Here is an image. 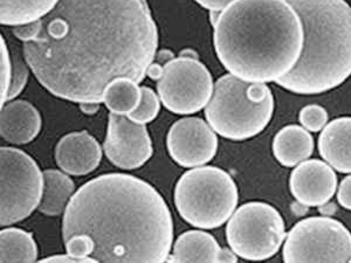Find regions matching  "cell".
<instances>
[{
  "instance_id": "cell-1",
  "label": "cell",
  "mask_w": 351,
  "mask_h": 263,
  "mask_svg": "<svg viewBox=\"0 0 351 263\" xmlns=\"http://www.w3.org/2000/svg\"><path fill=\"white\" fill-rule=\"evenodd\" d=\"M39 84L74 103H102L119 77L137 84L156 59L158 29L147 0H60L40 21L13 27Z\"/></svg>"
},
{
  "instance_id": "cell-2",
  "label": "cell",
  "mask_w": 351,
  "mask_h": 263,
  "mask_svg": "<svg viewBox=\"0 0 351 263\" xmlns=\"http://www.w3.org/2000/svg\"><path fill=\"white\" fill-rule=\"evenodd\" d=\"M173 220L152 184L107 173L84 184L68 203L62 240L86 262H168Z\"/></svg>"
},
{
  "instance_id": "cell-3",
  "label": "cell",
  "mask_w": 351,
  "mask_h": 263,
  "mask_svg": "<svg viewBox=\"0 0 351 263\" xmlns=\"http://www.w3.org/2000/svg\"><path fill=\"white\" fill-rule=\"evenodd\" d=\"M213 13L215 49L232 75L268 84L295 67L304 48V26L286 0H236Z\"/></svg>"
},
{
  "instance_id": "cell-4",
  "label": "cell",
  "mask_w": 351,
  "mask_h": 263,
  "mask_svg": "<svg viewBox=\"0 0 351 263\" xmlns=\"http://www.w3.org/2000/svg\"><path fill=\"white\" fill-rule=\"evenodd\" d=\"M304 26L295 67L276 84L298 95H319L351 76V6L346 0H286Z\"/></svg>"
},
{
  "instance_id": "cell-5",
  "label": "cell",
  "mask_w": 351,
  "mask_h": 263,
  "mask_svg": "<svg viewBox=\"0 0 351 263\" xmlns=\"http://www.w3.org/2000/svg\"><path fill=\"white\" fill-rule=\"evenodd\" d=\"M274 114V96L266 84L226 74L217 80L205 107V117L216 134L243 142L267 128Z\"/></svg>"
},
{
  "instance_id": "cell-6",
  "label": "cell",
  "mask_w": 351,
  "mask_h": 263,
  "mask_svg": "<svg viewBox=\"0 0 351 263\" xmlns=\"http://www.w3.org/2000/svg\"><path fill=\"white\" fill-rule=\"evenodd\" d=\"M173 197L176 210L186 223L200 229H215L236 211L239 191L223 168L198 166L183 173Z\"/></svg>"
},
{
  "instance_id": "cell-7",
  "label": "cell",
  "mask_w": 351,
  "mask_h": 263,
  "mask_svg": "<svg viewBox=\"0 0 351 263\" xmlns=\"http://www.w3.org/2000/svg\"><path fill=\"white\" fill-rule=\"evenodd\" d=\"M286 239L285 221L269 203H243L232 214L226 226V240L238 258L265 261L276 255Z\"/></svg>"
},
{
  "instance_id": "cell-8",
  "label": "cell",
  "mask_w": 351,
  "mask_h": 263,
  "mask_svg": "<svg viewBox=\"0 0 351 263\" xmlns=\"http://www.w3.org/2000/svg\"><path fill=\"white\" fill-rule=\"evenodd\" d=\"M0 226L21 223L40 205L44 172L31 155L21 149L0 148Z\"/></svg>"
},
{
  "instance_id": "cell-9",
  "label": "cell",
  "mask_w": 351,
  "mask_h": 263,
  "mask_svg": "<svg viewBox=\"0 0 351 263\" xmlns=\"http://www.w3.org/2000/svg\"><path fill=\"white\" fill-rule=\"evenodd\" d=\"M285 262H349L351 233L339 220L311 216L291 228L282 251Z\"/></svg>"
},
{
  "instance_id": "cell-10",
  "label": "cell",
  "mask_w": 351,
  "mask_h": 263,
  "mask_svg": "<svg viewBox=\"0 0 351 263\" xmlns=\"http://www.w3.org/2000/svg\"><path fill=\"white\" fill-rule=\"evenodd\" d=\"M208 67L197 58L180 56L164 64L157 92L164 107L176 115H192L208 105L213 94Z\"/></svg>"
},
{
  "instance_id": "cell-11",
  "label": "cell",
  "mask_w": 351,
  "mask_h": 263,
  "mask_svg": "<svg viewBox=\"0 0 351 263\" xmlns=\"http://www.w3.org/2000/svg\"><path fill=\"white\" fill-rule=\"evenodd\" d=\"M104 151L117 168L135 170L152 158L154 148L145 124L136 123L127 115L110 112Z\"/></svg>"
},
{
  "instance_id": "cell-12",
  "label": "cell",
  "mask_w": 351,
  "mask_h": 263,
  "mask_svg": "<svg viewBox=\"0 0 351 263\" xmlns=\"http://www.w3.org/2000/svg\"><path fill=\"white\" fill-rule=\"evenodd\" d=\"M169 155L185 168L210 163L218 150V137L199 117H185L172 124L167 136Z\"/></svg>"
},
{
  "instance_id": "cell-13",
  "label": "cell",
  "mask_w": 351,
  "mask_h": 263,
  "mask_svg": "<svg viewBox=\"0 0 351 263\" xmlns=\"http://www.w3.org/2000/svg\"><path fill=\"white\" fill-rule=\"evenodd\" d=\"M289 188L301 205L319 208L335 195L337 177L330 165L324 160H304L291 171Z\"/></svg>"
},
{
  "instance_id": "cell-14",
  "label": "cell",
  "mask_w": 351,
  "mask_h": 263,
  "mask_svg": "<svg viewBox=\"0 0 351 263\" xmlns=\"http://www.w3.org/2000/svg\"><path fill=\"white\" fill-rule=\"evenodd\" d=\"M54 155L61 171L80 177L99 168L102 148L94 136L84 130L64 135L56 144Z\"/></svg>"
},
{
  "instance_id": "cell-15",
  "label": "cell",
  "mask_w": 351,
  "mask_h": 263,
  "mask_svg": "<svg viewBox=\"0 0 351 263\" xmlns=\"http://www.w3.org/2000/svg\"><path fill=\"white\" fill-rule=\"evenodd\" d=\"M0 112V136L8 143H31L41 132L40 112L28 101H8Z\"/></svg>"
},
{
  "instance_id": "cell-16",
  "label": "cell",
  "mask_w": 351,
  "mask_h": 263,
  "mask_svg": "<svg viewBox=\"0 0 351 263\" xmlns=\"http://www.w3.org/2000/svg\"><path fill=\"white\" fill-rule=\"evenodd\" d=\"M238 256L221 248L215 236L203 231H188L178 236L168 262H237Z\"/></svg>"
},
{
  "instance_id": "cell-17",
  "label": "cell",
  "mask_w": 351,
  "mask_h": 263,
  "mask_svg": "<svg viewBox=\"0 0 351 263\" xmlns=\"http://www.w3.org/2000/svg\"><path fill=\"white\" fill-rule=\"evenodd\" d=\"M319 151L324 162L341 173H351V117L331 121L319 137Z\"/></svg>"
},
{
  "instance_id": "cell-18",
  "label": "cell",
  "mask_w": 351,
  "mask_h": 263,
  "mask_svg": "<svg viewBox=\"0 0 351 263\" xmlns=\"http://www.w3.org/2000/svg\"><path fill=\"white\" fill-rule=\"evenodd\" d=\"M314 138L307 129L291 124L281 129L273 140V155L281 165L295 168L314 152Z\"/></svg>"
},
{
  "instance_id": "cell-19",
  "label": "cell",
  "mask_w": 351,
  "mask_h": 263,
  "mask_svg": "<svg viewBox=\"0 0 351 263\" xmlns=\"http://www.w3.org/2000/svg\"><path fill=\"white\" fill-rule=\"evenodd\" d=\"M74 193L75 184L72 178L59 170H45L44 192L38 210L45 216H61Z\"/></svg>"
},
{
  "instance_id": "cell-20",
  "label": "cell",
  "mask_w": 351,
  "mask_h": 263,
  "mask_svg": "<svg viewBox=\"0 0 351 263\" xmlns=\"http://www.w3.org/2000/svg\"><path fill=\"white\" fill-rule=\"evenodd\" d=\"M60 0H0V23L3 26H21L40 21Z\"/></svg>"
},
{
  "instance_id": "cell-21",
  "label": "cell",
  "mask_w": 351,
  "mask_h": 263,
  "mask_svg": "<svg viewBox=\"0 0 351 263\" xmlns=\"http://www.w3.org/2000/svg\"><path fill=\"white\" fill-rule=\"evenodd\" d=\"M38 246L32 233L8 227L0 231V262H36Z\"/></svg>"
},
{
  "instance_id": "cell-22",
  "label": "cell",
  "mask_w": 351,
  "mask_h": 263,
  "mask_svg": "<svg viewBox=\"0 0 351 263\" xmlns=\"http://www.w3.org/2000/svg\"><path fill=\"white\" fill-rule=\"evenodd\" d=\"M141 101V87L128 77L112 80L104 89V102L110 112L129 115L135 110Z\"/></svg>"
},
{
  "instance_id": "cell-23",
  "label": "cell",
  "mask_w": 351,
  "mask_h": 263,
  "mask_svg": "<svg viewBox=\"0 0 351 263\" xmlns=\"http://www.w3.org/2000/svg\"><path fill=\"white\" fill-rule=\"evenodd\" d=\"M160 110V96L152 88L141 87V101L134 112L128 116L136 123L148 124L156 120Z\"/></svg>"
},
{
  "instance_id": "cell-24",
  "label": "cell",
  "mask_w": 351,
  "mask_h": 263,
  "mask_svg": "<svg viewBox=\"0 0 351 263\" xmlns=\"http://www.w3.org/2000/svg\"><path fill=\"white\" fill-rule=\"evenodd\" d=\"M301 125L308 132H319L327 125L328 112L324 107L317 104H309L301 109L299 114Z\"/></svg>"
},
{
  "instance_id": "cell-25",
  "label": "cell",
  "mask_w": 351,
  "mask_h": 263,
  "mask_svg": "<svg viewBox=\"0 0 351 263\" xmlns=\"http://www.w3.org/2000/svg\"><path fill=\"white\" fill-rule=\"evenodd\" d=\"M0 77H1V104L8 102V92L12 82V56L10 54L4 36H0Z\"/></svg>"
},
{
  "instance_id": "cell-26",
  "label": "cell",
  "mask_w": 351,
  "mask_h": 263,
  "mask_svg": "<svg viewBox=\"0 0 351 263\" xmlns=\"http://www.w3.org/2000/svg\"><path fill=\"white\" fill-rule=\"evenodd\" d=\"M28 68L29 66L25 60V58L23 60V58L18 54L12 56V82H11V88L8 92V102L16 99V96L24 90L26 84H27L28 75H29Z\"/></svg>"
},
{
  "instance_id": "cell-27",
  "label": "cell",
  "mask_w": 351,
  "mask_h": 263,
  "mask_svg": "<svg viewBox=\"0 0 351 263\" xmlns=\"http://www.w3.org/2000/svg\"><path fill=\"white\" fill-rule=\"evenodd\" d=\"M337 200L342 208L351 211V175L346 177L339 184Z\"/></svg>"
},
{
  "instance_id": "cell-28",
  "label": "cell",
  "mask_w": 351,
  "mask_h": 263,
  "mask_svg": "<svg viewBox=\"0 0 351 263\" xmlns=\"http://www.w3.org/2000/svg\"><path fill=\"white\" fill-rule=\"evenodd\" d=\"M195 1L202 8L208 10L210 12H221L236 0H195Z\"/></svg>"
},
{
  "instance_id": "cell-29",
  "label": "cell",
  "mask_w": 351,
  "mask_h": 263,
  "mask_svg": "<svg viewBox=\"0 0 351 263\" xmlns=\"http://www.w3.org/2000/svg\"><path fill=\"white\" fill-rule=\"evenodd\" d=\"M41 262H86V261L66 253L64 255L48 256L46 259L41 260Z\"/></svg>"
},
{
  "instance_id": "cell-30",
  "label": "cell",
  "mask_w": 351,
  "mask_h": 263,
  "mask_svg": "<svg viewBox=\"0 0 351 263\" xmlns=\"http://www.w3.org/2000/svg\"><path fill=\"white\" fill-rule=\"evenodd\" d=\"M163 64H158V62H152L150 66H149L148 71H147V76L150 77L152 80L158 81L160 77H162V74H163Z\"/></svg>"
},
{
  "instance_id": "cell-31",
  "label": "cell",
  "mask_w": 351,
  "mask_h": 263,
  "mask_svg": "<svg viewBox=\"0 0 351 263\" xmlns=\"http://www.w3.org/2000/svg\"><path fill=\"white\" fill-rule=\"evenodd\" d=\"M80 108L87 115H94L100 109L99 103H81Z\"/></svg>"
}]
</instances>
